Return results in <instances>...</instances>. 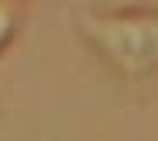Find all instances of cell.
Masks as SVG:
<instances>
[{
  "label": "cell",
  "mask_w": 158,
  "mask_h": 141,
  "mask_svg": "<svg viewBox=\"0 0 158 141\" xmlns=\"http://www.w3.org/2000/svg\"><path fill=\"white\" fill-rule=\"evenodd\" d=\"M86 45L124 79L158 72V7H100L79 17Z\"/></svg>",
  "instance_id": "1"
},
{
  "label": "cell",
  "mask_w": 158,
  "mask_h": 141,
  "mask_svg": "<svg viewBox=\"0 0 158 141\" xmlns=\"http://www.w3.org/2000/svg\"><path fill=\"white\" fill-rule=\"evenodd\" d=\"M17 28H21V7L0 0V52L17 38Z\"/></svg>",
  "instance_id": "2"
}]
</instances>
